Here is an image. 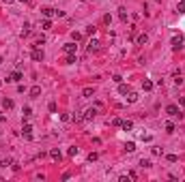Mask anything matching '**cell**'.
<instances>
[{"instance_id": "obj_19", "label": "cell", "mask_w": 185, "mask_h": 182, "mask_svg": "<svg viewBox=\"0 0 185 182\" xmlns=\"http://www.w3.org/2000/svg\"><path fill=\"white\" fill-rule=\"evenodd\" d=\"M142 88H144L146 92H149V90H153V81H151V79H144V81H142Z\"/></svg>"}, {"instance_id": "obj_22", "label": "cell", "mask_w": 185, "mask_h": 182, "mask_svg": "<svg viewBox=\"0 0 185 182\" xmlns=\"http://www.w3.org/2000/svg\"><path fill=\"white\" fill-rule=\"evenodd\" d=\"M177 11H179V13H185V0H179V4H177Z\"/></svg>"}, {"instance_id": "obj_12", "label": "cell", "mask_w": 185, "mask_h": 182, "mask_svg": "<svg viewBox=\"0 0 185 182\" xmlns=\"http://www.w3.org/2000/svg\"><path fill=\"white\" fill-rule=\"evenodd\" d=\"M95 114H97V107H90V109H86V114H84V120H90V118H95Z\"/></svg>"}, {"instance_id": "obj_27", "label": "cell", "mask_w": 185, "mask_h": 182, "mask_svg": "<svg viewBox=\"0 0 185 182\" xmlns=\"http://www.w3.org/2000/svg\"><path fill=\"white\" fill-rule=\"evenodd\" d=\"M166 133H175V124L172 122H166Z\"/></svg>"}, {"instance_id": "obj_5", "label": "cell", "mask_w": 185, "mask_h": 182, "mask_svg": "<svg viewBox=\"0 0 185 182\" xmlns=\"http://www.w3.org/2000/svg\"><path fill=\"white\" fill-rule=\"evenodd\" d=\"M22 135H24V139H32V126L30 124H24V126H22Z\"/></svg>"}, {"instance_id": "obj_9", "label": "cell", "mask_w": 185, "mask_h": 182, "mask_svg": "<svg viewBox=\"0 0 185 182\" xmlns=\"http://www.w3.org/2000/svg\"><path fill=\"white\" fill-rule=\"evenodd\" d=\"M13 105H15L13 99H2V109L4 112H7V109H13Z\"/></svg>"}, {"instance_id": "obj_32", "label": "cell", "mask_w": 185, "mask_h": 182, "mask_svg": "<svg viewBox=\"0 0 185 182\" xmlns=\"http://www.w3.org/2000/svg\"><path fill=\"white\" fill-rule=\"evenodd\" d=\"M75 154H78V148H75V146L69 148V156H75Z\"/></svg>"}, {"instance_id": "obj_37", "label": "cell", "mask_w": 185, "mask_h": 182, "mask_svg": "<svg viewBox=\"0 0 185 182\" xmlns=\"http://www.w3.org/2000/svg\"><path fill=\"white\" fill-rule=\"evenodd\" d=\"M2 2H4V4H11V2H13V0H2Z\"/></svg>"}, {"instance_id": "obj_1", "label": "cell", "mask_w": 185, "mask_h": 182, "mask_svg": "<svg viewBox=\"0 0 185 182\" xmlns=\"http://www.w3.org/2000/svg\"><path fill=\"white\" fill-rule=\"evenodd\" d=\"M30 58L35 60V62H43L45 54H43V49H39V47H35V45H32V54H30Z\"/></svg>"}, {"instance_id": "obj_25", "label": "cell", "mask_w": 185, "mask_h": 182, "mask_svg": "<svg viewBox=\"0 0 185 182\" xmlns=\"http://www.w3.org/2000/svg\"><path fill=\"white\" fill-rule=\"evenodd\" d=\"M125 150H127V152H134L136 150V144H134V141H127V144H125Z\"/></svg>"}, {"instance_id": "obj_11", "label": "cell", "mask_w": 185, "mask_h": 182, "mask_svg": "<svg viewBox=\"0 0 185 182\" xmlns=\"http://www.w3.org/2000/svg\"><path fill=\"white\" fill-rule=\"evenodd\" d=\"M121 129L123 131H131L134 129V122H131V120H121Z\"/></svg>"}, {"instance_id": "obj_14", "label": "cell", "mask_w": 185, "mask_h": 182, "mask_svg": "<svg viewBox=\"0 0 185 182\" xmlns=\"http://www.w3.org/2000/svg\"><path fill=\"white\" fill-rule=\"evenodd\" d=\"M50 28H52V21H50V17H45L41 21V30H50Z\"/></svg>"}, {"instance_id": "obj_18", "label": "cell", "mask_w": 185, "mask_h": 182, "mask_svg": "<svg viewBox=\"0 0 185 182\" xmlns=\"http://www.w3.org/2000/svg\"><path fill=\"white\" fill-rule=\"evenodd\" d=\"M39 94H41V88H39V86L30 88V97H32V99H37V97H39Z\"/></svg>"}, {"instance_id": "obj_30", "label": "cell", "mask_w": 185, "mask_h": 182, "mask_svg": "<svg viewBox=\"0 0 185 182\" xmlns=\"http://www.w3.org/2000/svg\"><path fill=\"white\" fill-rule=\"evenodd\" d=\"M140 165H142V167H151V165H153V163H151L149 159H142V161H140Z\"/></svg>"}, {"instance_id": "obj_17", "label": "cell", "mask_w": 185, "mask_h": 182, "mask_svg": "<svg viewBox=\"0 0 185 182\" xmlns=\"http://www.w3.org/2000/svg\"><path fill=\"white\" fill-rule=\"evenodd\" d=\"M19 34H22V37H28V34H30V24H28V21L24 24V28H22V32H19Z\"/></svg>"}, {"instance_id": "obj_29", "label": "cell", "mask_w": 185, "mask_h": 182, "mask_svg": "<svg viewBox=\"0 0 185 182\" xmlns=\"http://www.w3.org/2000/svg\"><path fill=\"white\" fill-rule=\"evenodd\" d=\"M166 159H168V161H170V163H177V161H179V156H177V154H168Z\"/></svg>"}, {"instance_id": "obj_24", "label": "cell", "mask_w": 185, "mask_h": 182, "mask_svg": "<svg viewBox=\"0 0 185 182\" xmlns=\"http://www.w3.org/2000/svg\"><path fill=\"white\" fill-rule=\"evenodd\" d=\"M75 62V54H67V60H65V64H73Z\"/></svg>"}, {"instance_id": "obj_35", "label": "cell", "mask_w": 185, "mask_h": 182, "mask_svg": "<svg viewBox=\"0 0 185 182\" xmlns=\"http://www.w3.org/2000/svg\"><path fill=\"white\" fill-rule=\"evenodd\" d=\"M131 178H129V176H121V178H118V182H129Z\"/></svg>"}, {"instance_id": "obj_4", "label": "cell", "mask_w": 185, "mask_h": 182, "mask_svg": "<svg viewBox=\"0 0 185 182\" xmlns=\"http://www.w3.org/2000/svg\"><path fill=\"white\" fill-rule=\"evenodd\" d=\"M88 54H95V52H99V41L97 39H92V41H88Z\"/></svg>"}, {"instance_id": "obj_15", "label": "cell", "mask_w": 185, "mask_h": 182, "mask_svg": "<svg viewBox=\"0 0 185 182\" xmlns=\"http://www.w3.org/2000/svg\"><path fill=\"white\" fill-rule=\"evenodd\" d=\"M136 43H138V45H146V43H149V37H146V34H140L138 39H136Z\"/></svg>"}, {"instance_id": "obj_2", "label": "cell", "mask_w": 185, "mask_h": 182, "mask_svg": "<svg viewBox=\"0 0 185 182\" xmlns=\"http://www.w3.org/2000/svg\"><path fill=\"white\" fill-rule=\"evenodd\" d=\"M22 77H24V75H22V71H19V69H15L13 73H11V75L7 77V84H15V81H19Z\"/></svg>"}, {"instance_id": "obj_28", "label": "cell", "mask_w": 185, "mask_h": 182, "mask_svg": "<svg viewBox=\"0 0 185 182\" xmlns=\"http://www.w3.org/2000/svg\"><path fill=\"white\" fill-rule=\"evenodd\" d=\"M22 114H24V118H30V116H32V109L30 107H24V112H22Z\"/></svg>"}, {"instance_id": "obj_26", "label": "cell", "mask_w": 185, "mask_h": 182, "mask_svg": "<svg viewBox=\"0 0 185 182\" xmlns=\"http://www.w3.org/2000/svg\"><path fill=\"white\" fill-rule=\"evenodd\" d=\"M0 165H2V167H9V165H13V159H2Z\"/></svg>"}, {"instance_id": "obj_7", "label": "cell", "mask_w": 185, "mask_h": 182, "mask_svg": "<svg viewBox=\"0 0 185 182\" xmlns=\"http://www.w3.org/2000/svg\"><path fill=\"white\" fill-rule=\"evenodd\" d=\"M50 156H52V161H61L63 154H61V150H58V148H52V150H50Z\"/></svg>"}, {"instance_id": "obj_38", "label": "cell", "mask_w": 185, "mask_h": 182, "mask_svg": "<svg viewBox=\"0 0 185 182\" xmlns=\"http://www.w3.org/2000/svg\"><path fill=\"white\" fill-rule=\"evenodd\" d=\"M19 2H26V0H19Z\"/></svg>"}, {"instance_id": "obj_23", "label": "cell", "mask_w": 185, "mask_h": 182, "mask_svg": "<svg viewBox=\"0 0 185 182\" xmlns=\"http://www.w3.org/2000/svg\"><path fill=\"white\" fill-rule=\"evenodd\" d=\"M82 94H84V97H92V94H95V88H90V86H88V88H84Z\"/></svg>"}, {"instance_id": "obj_21", "label": "cell", "mask_w": 185, "mask_h": 182, "mask_svg": "<svg viewBox=\"0 0 185 182\" xmlns=\"http://www.w3.org/2000/svg\"><path fill=\"white\" fill-rule=\"evenodd\" d=\"M71 120H73V122H82V120H84V116L80 114V112H75V114L71 116Z\"/></svg>"}, {"instance_id": "obj_10", "label": "cell", "mask_w": 185, "mask_h": 182, "mask_svg": "<svg viewBox=\"0 0 185 182\" xmlns=\"http://www.w3.org/2000/svg\"><path fill=\"white\" fill-rule=\"evenodd\" d=\"M125 97H127V103H136V101L140 99V97H138V92H131V90H129Z\"/></svg>"}, {"instance_id": "obj_34", "label": "cell", "mask_w": 185, "mask_h": 182, "mask_svg": "<svg viewBox=\"0 0 185 182\" xmlns=\"http://www.w3.org/2000/svg\"><path fill=\"white\" fill-rule=\"evenodd\" d=\"M61 118H63V122H69V120H71V116H69V114H63Z\"/></svg>"}, {"instance_id": "obj_8", "label": "cell", "mask_w": 185, "mask_h": 182, "mask_svg": "<svg viewBox=\"0 0 185 182\" xmlns=\"http://www.w3.org/2000/svg\"><path fill=\"white\" fill-rule=\"evenodd\" d=\"M63 49H65V54H75L78 52V45H75V43H67Z\"/></svg>"}, {"instance_id": "obj_31", "label": "cell", "mask_w": 185, "mask_h": 182, "mask_svg": "<svg viewBox=\"0 0 185 182\" xmlns=\"http://www.w3.org/2000/svg\"><path fill=\"white\" fill-rule=\"evenodd\" d=\"M151 152H153L155 156H159V154H161V150H159V148H157V146H153V148H151Z\"/></svg>"}, {"instance_id": "obj_16", "label": "cell", "mask_w": 185, "mask_h": 182, "mask_svg": "<svg viewBox=\"0 0 185 182\" xmlns=\"http://www.w3.org/2000/svg\"><path fill=\"white\" fill-rule=\"evenodd\" d=\"M127 92H129V86H125L123 81H121V84H118V94H123V97H125Z\"/></svg>"}, {"instance_id": "obj_36", "label": "cell", "mask_w": 185, "mask_h": 182, "mask_svg": "<svg viewBox=\"0 0 185 182\" xmlns=\"http://www.w3.org/2000/svg\"><path fill=\"white\" fill-rule=\"evenodd\" d=\"M179 103H181V105L185 107V97H181V99H179Z\"/></svg>"}, {"instance_id": "obj_3", "label": "cell", "mask_w": 185, "mask_h": 182, "mask_svg": "<svg viewBox=\"0 0 185 182\" xmlns=\"http://www.w3.org/2000/svg\"><path fill=\"white\" fill-rule=\"evenodd\" d=\"M170 45L175 47V49H181L183 47V34H175L170 39Z\"/></svg>"}, {"instance_id": "obj_13", "label": "cell", "mask_w": 185, "mask_h": 182, "mask_svg": "<svg viewBox=\"0 0 185 182\" xmlns=\"http://www.w3.org/2000/svg\"><path fill=\"white\" fill-rule=\"evenodd\" d=\"M41 13L45 15V17H54V15H56V9H50V7H47V9H43Z\"/></svg>"}, {"instance_id": "obj_33", "label": "cell", "mask_w": 185, "mask_h": 182, "mask_svg": "<svg viewBox=\"0 0 185 182\" xmlns=\"http://www.w3.org/2000/svg\"><path fill=\"white\" fill-rule=\"evenodd\" d=\"M86 34H95V26H88V28H86Z\"/></svg>"}, {"instance_id": "obj_6", "label": "cell", "mask_w": 185, "mask_h": 182, "mask_svg": "<svg viewBox=\"0 0 185 182\" xmlns=\"http://www.w3.org/2000/svg\"><path fill=\"white\" fill-rule=\"evenodd\" d=\"M166 114H168V116H181V112H179L177 105H168V107H166Z\"/></svg>"}, {"instance_id": "obj_20", "label": "cell", "mask_w": 185, "mask_h": 182, "mask_svg": "<svg viewBox=\"0 0 185 182\" xmlns=\"http://www.w3.org/2000/svg\"><path fill=\"white\" fill-rule=\"evenodd\" d=\"M118 17H121V21H127V9H118Z\"/></svg>"}]
</instances>
